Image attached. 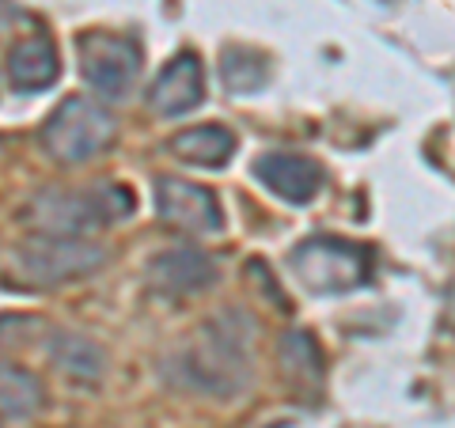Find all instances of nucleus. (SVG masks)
Returning <instances> with one entry per match:
<instances>
[{"label":"nucleus","mask_w":455,"mask_h":428,"mask_svg":"<svg viewBox=\"0 0 455 428\" xmlns=\"http://www.w3.org/2000/svg\"><path fill=\"white\" fill-rule=\"evenodd\" d=\"M254 319L239 307L205 319L171 356L167 376L187 391L209 398H235L251 387V349H254Z\"/></svg>","instance_id":"f257e3e1"},{"label":"nucleus","mask_w":455,"mask_h":428,"mask_svg":"<svg viewBox=\"0 0 455 428\" xmlns=\"http://www.w3.org/2000/svg\"><path fill=\"white\" fill-rule=\"evenodd\" d=\"M133 212V194L118 182H92L84 190H46L23 205V224L35 235H73L88 239L107 224H118Z\"/></svg>","instance_id":"f03ea898"},{"label":"nucleus","mask_w":455,"mask_h":428,"mask_svg":"<svg viewBox=\"0 0 455 428\" xmlns=\"http://www.w3.org/2000/svg\"><path fill=\"white\" fill-rule=\"evenodd\" d=\"M292 277L315 296H341L364 289L376 273V250L368 242H349L338 235H311L289 254Z\"/></svg>","instance_id":"7ed1b4c3"},{"label":"nucleus","mask_w":455,"mask_h":428,"mask_svg":"<svg viewBox=\"0 0 455 428\" xmlns=\"http://www.w3.org/2000/svg\"><path fill=\"white\" fill-rule=\"evenodd\" d=\"M114 140H118L114 114L88 95L61 99L57 110L46 118V125H42V148H46L53 163H65V167L92 163Z\"/></svg>","instance_id":"20e7f679"},{"label":"nucleus","mask_w":455,"mask_h":428,"mask_svg":"<svg viewBox=\"0 0 455 428\" xmlns=\"http://www.w3.org/2000/svg\"><path fill=\"white\" fill-rule=\"evenodd\" d=\"M107 247L92 239H73V235H35L16 250V273L27 284L38 289H53V284L84 281L95 269L107 266Z\"/></svg>","instance_id":"39448f33"},{"label":"nucleus","mask_w":455,"mask_h":428,"mask_svg":"<svg viewBox=\"0 0 455 428\" xmlns=\"http://www.w3.org/2000/svg\"><path fill=\"white\" fill-rule=\"evenodd\" d=\"M76 57H80L84 83H88L99 99L122 103V99H130L137 91L145 53H140L133 38L110 35V31H84L76 42Z\"/></svg>","instance_id":"423d86ee"},{"label":"nucleus","mask_w":455,"mask_h":428,"mask_svg":"<svg viewBox=\"0 0 455 428\" xmlns=\"http://www.w3.org/2000/svg\"><path fill=\"white\" fill-rule=\"evenodd\" d=\"M156 212L167 227L182 235H217L224 227V209L209 186L187 178H156Z\"/></svg>","instance_id":"0eeeda50"},{"label":"nucleus","mask_w":455,"mask_h":428,"mask_svg":"<svg viewBox=\"0 0 455 428\" xmlns=\"http://www.w3.org/2000/svg\"><path fill=\"white\" fill-rule=\"evenodd\" d=\"M145 281L164 299H190L209 292L220 281V266L202 247H171L145 266Z\"/></svg>","instance_id":"6e6552de"},{"label":"nucleus","mask_w":455,"mask_h":428,"mask_svg":"<svg viewBox=\"0 0 455 428\" xmlns=\"http://www.w3.org/2000/svg\"><path fill=\"white\" fill-rule=\"evenodd\" d=\"M251 175L284 205L315 202L323 182H326V170L311 160V155H300V152H266L254 160Z\"/></svg>","instance_id":"1a4fd4ad"},{"label":"nucleus","mask_w":455,"mask_h":428,"mask_svg":"<svg viewBox=\"0 0 455 428\" xmlns=\"http://www.w3.org/2000/svg\"><path fill=\"white\" fill-rule=\"evenodd\" d=\"M205 103V68L194 50L175 53L148 88V107L160 118H182Z\"/></svg>","instance_id":"9d476101"},{"label":"nucleus","mask_w":455,"mask_h":428,"mask_svg":"<svg viewBox=\"0 0 455 428\" xmlns=\"http://www.w3.org/2000/svg\"><path fill=\"white\" fill-rule=\"evenodd\" d=\"M61 76V57H57V46L46 35H31L20 38L16 46L8 50V80L12 88L23 95L46 91Z\"/></svg>","instance_id":"9b49d317"},{"label":"nucleus","mask_w":455,"mask_h":428,"mask_svg":"<svg viewBox=\"0 0 455 428\" xmlns=\"http://www.w3.org/2000/svg\"><path fill=\"white\" fill-rule=\"evenodd\" d=\"M235 148H239L235 133L224 130L217 122L190 125V130H182L167 140V152L175 155V160L190 163V167H205V170H220L235 155Z\"/></svg>","instance_id":"f8f14e48"},{"label":"nucleus","mask_w":455,"mask_h":428,"mask_svg":"<svg viewBox=\"0 0 455 428\" xmlns=\"http://www.w3.org/2000/svg\"><path fill=\"white\" fill-rule=\"evenodd\" d=\"M50 361L57 372L76 379V383H99L107 376V353L84 334H53Z\"/></svg>","instance_id":"ddd939ff"},{"label":"nucleus","mask_w":455,"mask_h":428,"mask_svg":"<svg viewBox=\"0 0 455 428\" xmlns=\"http://www.w3.org/2000/svg\"><path fill=\"white\" fill-rule=\"evenodd\" d=\"M220 80L232 95H254L259 88H266L269 80V65L259 50L251 46H228L220 53Z\"/></svg>","instance_id":"4468645a"},{"label":"nucleus","mask_w":455,"mask_h":428,"mask_svg":"<svg viewBox=\"0 0 455 428\" xmlns=\"http://www.w3.org/2000/svg\"><path fill=\"white\" fill-rule=\"evenodd\" d=\"M42 383L16 364H0V417H31L42 409Z\"/></svg>","instance_id":"2eb2a0df"},{"label":"nucleus","mask_w":455,"mask_h":428,"mask_svg":"<svg viewBox=\"0 0 455 428\" xmlns=\"http://www.w3.org/2000/svg\"><path fill=\"white\" fill-rule=\"evenodd\" d=\"M277 356H281L284 372H289L292 379H300V383H319L323 379V353H319L315 341H311V334H304V330L284 334L281 345H277Z\"/></svg>","instance_id":"dca6fc26"},{"label":"nucleus","mask_w":455,"mask_h":428,"mask_svg":"<svg viewBox=\"0 0 455 428\" xmlns=\"http://www.w3.org/2000/svg\"><path fill=\"white\" fill-rule=\"evenodd\" d=\"M444 326H448V330H455V284H451V292H448V307H444Z\"/></svg>","instance_id":"f3484780"},{"label":"nucleus","mask_w":455,"mask_h":428,"mask_svg":"<svg viewBox=\"0 0 455 428\" xmlns=\"http://www.w3.org/2000/svg\"><path fill=\"white\" fill-rule=\"evenodd\" d=\"M12 20V8H8V0H0V27H4Z\"/></svg>","instance_id":"a211bd4d"},{"label":"nucleus","mask_w":455,"mask_h":428,"mask_svg":"<svg viewBox=\"0 0 455 428\" xmlns=\"http://www.w3.org/2000/svg\"><path fill=\"white\" fill-rule=\"evenodd\" d=\"M0 152H4V145H0Z\"/></svg>","instance_id":"6ab92c4d"}]
</instances>
